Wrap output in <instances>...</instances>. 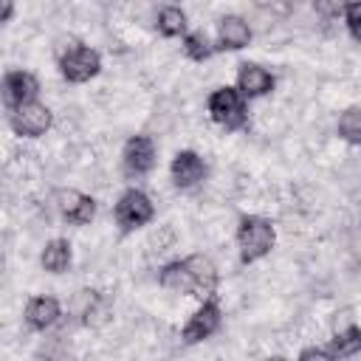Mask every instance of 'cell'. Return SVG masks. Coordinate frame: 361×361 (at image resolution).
I'll return each mask as SVG.
<instances>
[{"mask_svg": "<svg viewBox=\"0 0 361 361\" xmlns=\"http://www.w3.org/2000/svg\"><path fill=\"white\" fill-rule=\"evenodd\" d=\"M237 251H240V262L243 265H254L262 257H268L276 245V228L268 217L262 214H243L237 223Z\"/></svg>", "mask_w": 361, "mask_h": 361, "instance_id": "obj_1", "label": "cell"}, {"mask_svg": "<svg viewBox=\"0 0 361 361\" xmlns=\"http://www.w3.org/2000/svg\"><path fill=\"white\" fill-rule=\"evenodd\" d=\"M245 96L231 87V85H223V87H214L206 99V107H209V116L214 124H220L223 130L234 133V130H243L248 124V107H245Z\"/></svg>", "mask_w": 361, "mask_h": 361, "instance_id": "obj_2", "label": "cell"}, {"mask_svg": "<svg viewBox=\"0 0 361 361\" xmlns=\"http://www.w3.org/2000/svg\"><path fill=\"white\" fill-rule=\"evenodd\" d=\"M113 217H116V226L121 234H130L147 223H152L155 217V203L149 200V195L144 189H127L121 192V197L116 200L113 206Z\"/></svg>", "mask_w": 361, "mask_h": 361, "instance_id": "obj_3", "label": "cell"}, {"mask_svg": "<svg viewBox=\"0 0 361 361\" xmlns=\"http://www.w3.org/2000/svg\"><path fill=\"white\" fill-rule=\"evenodd\" d=\"M56 65H59V73H62L65 82H71V85H85V82H90L93 76H99V71H102V56H99V51H93L90 45L73 42V45H68V48L59 54Z\"/></svg>", "mask_w": 361, "mask_h": 361, "instance_id": "obj_4", "label": "cell"}, {"mask_svg": "<svg viewBox=\"0 0 361 361\" xmlns=\"http://www.w3.org/2000/svg\"><path fill=\"white\" fill-rule=\"evenodd\" d=\"M51 124H54V113L42 102H28L8 110V127L20 138H39L51 130Z\"/></svg>", "mask_w": 361, "mask_h": 361, "instance_id": "obj_5", "label": "cell"}, {"mask_svg": "<svg viewBox=\"0 0 361 361\" xmlns=\"http://www.w3.org/2000/svg\"><path fill=\"white\" fill-rule=\"evenodd\" d=\"M220 324H223V310H220L217 299L214 296L200 299V307L186 319L180 338H183V344H200V341L212 338L220 330Z\"/></svg>", "mask_w": 361, "mask_h": 361, "instance_id": "obj_6", "label": "cell"}, {"mask_svg": "<svg viewBox=\"0 0 361 361\" xmlns=\"http://www.w3.org/2000/svg\"><path fill=\"white\" fill-rule=\"evenodd\" d=\"M155 141L149 135H130L121 149V166L127 178H144L155 166Z\"/></svg>", "mask_w": 361, "mask_h": 361, "instance_id": "obj_7", "label": "cell"}, {"mask_svg": "<svg viewBox=\"0 0 361 361\" xmlns=\"http://www.w3.org/2000/svg\"><path fill=\"white\" fill-rule=\"evenodd\" d=\"M54 203H56L62 220H68L71 226H87L96 217V200L79 189H59L54 195Z\"/></svg>", "mask_w": 361, "mask_h": 361, "instance_id": "obj_8", "label": "cell"}, {"mask_svg": "<svg viewBox=\"0 0 361 361\" xmlns=\"http://www.w3.org/2000/svg\"><path fill=\"white\" fill-rule=\"evenodd\" d=\"M37 93H39V82L31 71H6L3 76V102H6V110H14L20 104H28V102H37Z\"/></svg>", "mask_w": 361, "mask_h": 361, "instance_id": "obj_9", "label": "cell"}, {"mask_svg": "<svg viewBox=\"0 0 361 361\" xmlns=\"http://www.w3.org/2000/svg\"><path fill=\"white\" fill-rule=\"evenodd\" d=\"M169 178L178 189H192L206 178V161L195 149H178L169 164Z\"/></svg>", "mask_w": 361, "mask_h": 361, "instance_id": "obj_10", "label": "cell"}, {"mask_svg": "<svg viewBox=\"0 0 361 361\" xmlns=\"http://www.w3.org/2000/svg\"><path fill=\"white\" fill-rule=\"evenodd\" d=\"M276 79L268 68L257 65V62H240L237 65V90L251 102V99H259V96H268L274 90Z\"/></svg>", "mask_w": 361, "mask_h": 361, "instance_id": "obj_11", "label": "cell"}, {"mask_svg": "<svg viewBox=\"0 0 361 361\" xmlns=\"http://www.w3.org/2000/svg\"><path fill=\"white\" fill-rule=\"evenodd\" d=\"M62 316V305L54 299V296H31L25 302V310H23V319L31 330L37 333H45L51 330Z\"/></svg>", "mask_w": 361, "mask_h": 361, "instance_id": "obj_12", "label": "cell"}, {"mask_svg": "<svg viewBox=\"0 0 361 361\" xmlns=\"http://www.w3.org/2000/svg\"><path fill=\"white\" fill-rule=\"evenodd\" d=\"M158 282H161V288L169 290V293H183V296H195V299H197V282H195V276H192V268H189L186 257L166 262V265L161 268V274H158Z\"/></svg>", "mask_w": 361, "mask_h": 361, "instance_id": "obj_13", "label": "cell"}, {"mask_svg": "<svg viewBox=\"0 0 361 361\" xmlns=\"http://www.w3.org/2000/svg\"><path fill=\"white\" fill-rule=\"evenodd\" d=\"M251 42V25L240 14L220 17L217 25V51H240Z\"/></svg>", "mask_w": 361, "mask_h": 361, "instance_id": "obj_14", "label": "cell"}, {"mask_svg": "<svg viewBox=\"0 0 361 361\" xmlns=\"http://www.w3.org/2000/svg\"><path fill=\"white\" fill-rule=\"evenodd\" d=\"M186 262H189L192 276H195V282H197V299H209V296H214V290H217V279H220L217 265H214L206 254H189Z\"/></svg>", "mask_w": 361, "mask_h": 361, "instance_id": "obj_15", "label": "cell"}, {"mask_svg": "<svg viewBox=\"0 0 361 361\" xmlns=\"http://www.w3.org/2000/svg\"><path fill=\"white\" fill-rule=\"evenodd\" d=\"M71 262H73V251H71V243L68 240L56 237V240H48L45 243V248L39 254L42 271H48V274H65L71 268Z\"/></svg>", "mask_w": 361, "mask_h": 361, "instance_id": "obj_16", "label": "cell"}, {"mask_svg": "<svg viewBox=\"0 0 361 361\" xmlns=\"http://www.w3.org/2000/svg\"><path fill=\"white\" fill-rule=\"evenodd\" d=\"M327 347H330L333 361L358 355V353H361V327L353 324V322L344 324V327H336V333H333V338L327 341Z\"/></svg>", "mask_w": 361, "mask_h": 361, "instance_id": "obj_17", "label": "cell"}, {"mask_svg": "<svg viewBox=\"0 0 361 361\" xmlns=\"http://www.w3.org/2000/svg\"><path fill=\"white\" fill-rule=\"evenodd\" d=\"M158 31L164 34V37H183V34H189L186 28H189V17H186V11L183 8H178V6H164L161 11H158Z\"/></svg>", "mask_w": 361, "mask_h": 361, "instance_id": "obj_18", "label": "cell"}, {"mask_svg": "<svg viewBox=\"0 0 361 361\" xmlns=\"http://www.w3.org/2000/svg\"><path fill=\"white\" fill-rule=\"evenodd\" d=\"M336 130H338V138H344V141L353 144V147H361V104L347 107V110L338 116Z\"/></svg>", "mask_w": 361, "mask_h": 361, "instance_id": "obj_19", "label": "cell"}, {"mask_svg": "<svg viewBox=\"0 0 361 361\" xmlns=\"http://www.w3.org/2000/svg\"><path fill=\"white\" fill-rule=\"evenodd\" d=\"M214 51H217V45H212V39H209L203 31H189V34H183V54H186L192 62H206V59H212Z\"/></svg>", "mask_w": 361, "mask_h": 361, "instance_id": "obj_20", "label": "cell"}, {"mask_svg": "<svg viewBox=\"0 0 361 361\" xmlns=\"http://www.w3.org/2000/svg\"><path fill=\"white\" fill-rule=\"evenodd\" d=\"M344 23H347V31L355 42H361V0H350L347 8H344Z\"/></svg>", "mask_w": 361, "mask_h": 361, "instance_id": "obj_21", "label": "cell"}, {"mask_svg": "<svg viewBox=\"0 0 361 361\" xmlns=\"http://www.w3.org/2000/svg\"><path fill=\"white\" fill-rule=\"evenodd\" d=\"M347 3H350V0H313V8H316L322 17L333 20V17H344Z\"/></svg>", "mask_w": 361, "mask_h": 361, "instance_id": "obj_22", "label": "cell"}, {"mask_svg": "<svg viewBox=\"0 0 361 361\" xmlns=\"http://www.w3.org/2000/svg\"><path fill=\"white\" fill-rule=\"evenodd\" d=\"M313 358H322V361H333V355H330V347H327V344H313V347H305V350H299V361H313Z\"/></svg>", "mask_w": 361, "mask_h": 361, "instance_id": "obj_23", "label": "cell"}, {"mask_svg": "<svg viewBox=\"0 0 361 361\" xmlns=\"http://www.w3.org/2000/svg\"><path fill=\"white\" fill-rule=\"evenodd\" d=\"M0 6H3L0 23H11V17H14V0H0Z\"/></svg>", "mask_w": 361, "mask_h": 361, "instance_id": "obj_24", "label": "cell"}]
</instances>
